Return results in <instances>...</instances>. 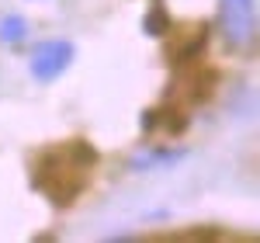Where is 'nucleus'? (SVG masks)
Returning <instances> with one entry per match:
<instances>
[{"instance_id":"4","label":"nucleus","mask_w":260,"mask_h":243,"mask_svg":"<svg viewBox=\"0 0 260 243\" xmlns=\"http://www.w3.org/2000/svg\"><path fill=\"white\" fill-rule=\"evenodd\" d=\"M142 32H146L149 39H167V35H170V14H167L163 0H149V11H146V18H142Z\"/></svg>"},{"instance_id":"3","label":"nucleus","mask_w":260,"mask_h":243,"mask_svg":"<svg viewBox=\"0 0 260 243\" xmlns=\"http://www.w3.org/2000/svg\"><path fill=\"white\" fill-rule=\"evenodd\" d=\"M184 157V149H167V146H153L149 153H139V157H132L128 167L132 170H156V167H167V163H174Z\"/></svg>"},{"instance_id":"1","label":"nucleus","mask_w":260,"mask_h":243,"mask_svg":"<svg viewBox=\"0 0 260 243\" xmlns=\"http://www.w3.org/2000/svg\"><path fill=\"white\" fill-rule=\"evenodd\" d=\"M77 59V45L70 39H42L28 52V73L35 83H52L73 66Z\"/></svg>"},{"instance_id":"6","label":"nucleus","mask_w":260,"mask_h":243,"mask_svg":"<svg viewBox=\"0 0 260 243\" xmlns=\"http://www.w3.org/2000/svg\"><path fill=\"white\" fill-rule=\"evenodd\" d=\"M236 4H250V7H253V0H236Z\"/></svg>"},{"instance_id":"5","label":"nucleus","mask_w":260,"mask_h":243,"mask_svg":"<svg viewBox=\"0 0 260 243\" xmlns=\"http://www.w3.org/2000/svg\"><path fill=\"white\" fill-rule=\"evenodd\" d=\"M28 18L18 14V11H11V14H4L0 18V45H21V42L28 39Z\"/></svg>"},{"instance_id":"2","label":"nucleus","mask_w":260,"mask_h":243,"mask_svg":"<svg viewBox=\"0 0 260 243\" xmlns=\"http://www.w3.org/2000/svg\"><path fill=\"white\" fill-rule=\"evenodd\" d=\"M219 32L229 49L253 52V45H257V7L236 4V0H219Z\"/></svg>"}]
</instances>
